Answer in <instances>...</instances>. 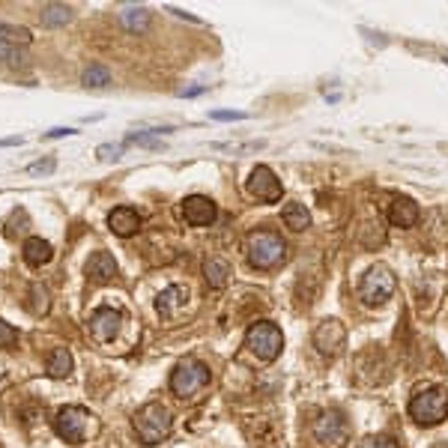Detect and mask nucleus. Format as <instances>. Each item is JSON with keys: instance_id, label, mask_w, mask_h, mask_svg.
I'll list each match as a JSON object with an SVG mask.
<instances>
[{"instance_id": "5", "label": "nucleus", "mask_w": 448, "mask_h": 448, "mask_svg": "<svg viewBox=\"0 0 448 448\" xmlns=\"http://www.w3.org/2000/svg\"><path fill=\"white\" fill-rule=\"evenodd\" d=\"M395 287H397V278L388 266L376 263L371 266L367 272L362 275V284H358V299L365 305H383L388 299L395 296Z\"/></svg>"}, {"instance_id": "20", "label": "nucleus", "mask_w": 448, "mask_h": 448, "mask_svg": "<svg viewBox=\"0 0 448 448\" xmlns=\"http://www.w3.org/2000/svg\"><path fill=\"white\" fill-rule=\"evenodd\" d=\"M27 308H30V314H36V317H45L48 311H51V290H48L45 284H30V290H27Z\"/></svg>"}, {"instance_id": "11", "label": "nucleus", "mask_w": 448, "mask_h": 448, "mask_svg": "<svg viewBox=\"0 0 448 448\" xmlns=\"http://www.w3.org/2000/svg\"><path fill=\"white\" fill-rule=\"evenodd\" d=\"M119 323H123V314L117 311V308H96L93 317H90V332H93V338L99 344H108V341H114L117 332H119Z\"/></svg>"}, {"instance_id": "2", "label": "nucleus", "mask_w": 448, "mask_h": 448, "mask_svg": "<svg viewBox=\"0 0 448 448\" xmlns=\"http://www.w3.org/2000/svg\"><path fill=\"white\" fill-rule=\"evenodd\" d=\"M245 254L254 269H275L278 263H284L287 242L272 231H254L245 236Z\"/></svg>"}, {"instance_id": "6", "label": "nucleus", "mask_w": 448, "mask_h": 448, "mask_svg": "<svg viewBox=\"0 0 448 448\" xmlns=\"http://www.w3.org/2000/svg\"><path fill=\"white\" fill-rule=\"evenodd\" d=\"M245 347H248V350H251L257 358H260V362H275V358L281 356L284 335H281V329H278L275 323L260 320V323H254L251 329H248Z\"/></svg>"}, {"instance_id": "9", "label": "nucleus", "mask_w": 448, "mask_h": 448, "mask_svg": "<svg viewBox=\"0 0 448 448\" xmlns=\"http://www.w3.org/2000/svg\"><path fill=\"white\" fill-rule=\"evenodd\" d=\"M248 194L257 197V201H263V204H275V201H281V194H284V185H281V179L275 176L272 167H266V165H257L251 176H248Z\"/></svg>"}, {"instance_id": "14", "label": "nucleus", "mask_w": 448, "mask_h": 448, "mask_svg": "<svg viewBox=\"0 0 448 448\" xmlns=\"http://www.w3.org/2000/svg\"><path fill=\"white\" fill-rule=\"evenodd\" d=\"M185 302H188V290H185V287L171 284L167 290L158 293V299H156V311L162 314L165 320H174V317L185 308Z\"/></svg>"}, {"instance_id": "27", "label": "nucleus", "mask_w": 448, "mask_h": 448, "mask_svg": "<svg viewBox=\"0 0 448 448\" xmlns=\"http://www.w3.org/2000/svg\"><path fill=\"white\" fill-rule=\"evenodd\" d=\"M0 36H3L6 42H22V45H27L30 39H33L27 27H15V24H3V22H0Z\"/></svg>"}, {"instance_id": "22", "label": "nucleus", "mask_w": 448, "mask_h": 448, "mask_svg": "<svg viewBox=\"0 0 448 448\" xmlns=\"http://www.w3.org/2000/svg\"><path fill=\"white\" fill-rule=\"evenodd\" d=\"M69 22H72V6H66V3H45L42 6L45 27H66Z\"/></svg>"}, {"instance_id": "24", "label": "nucleus", "mask_w": 448, "mask_h": 448, "mask_svg": "<svg viewBox=\"0 0 448 448\" xmlns=\"http://www.w3.org/2000/svg\"><path fill=\"white\" fill-rule=\"evenodd\" d=\"M81 84L87 90H102L111 84V72H108V66H102V63H90L81 72Z\"/></svg>"}, {"instance_id": "10", "label": "nucleus", "mask_w": 448, "mask_h": 448, "mask_svg": "<svg viewBox=\"0 0 448 448\" xmlns=\"http://www.w3.org/2000/svg\"><path fill=\"white\" fill-rule=\"evenodd\" d=\"M347 344V329L338 320H323L320 326L314 329V347L323 356H338Z\"/></svg>"}, {"instance_id": "35", "label": "nucleus", "mask_w": 448, "mask_h": 448, "mask_svg": "<svg viewBox=\"0 0 448 448\" xmlns=\"http://www.w3.org/2000/svg\"><path fill=\"white\" fill-rule=\"evenodd\" d=\"M431 448H448V442H436V445H431Z\"/></svg>"}, {"instance_id": "29", "label": "nucleus", "mask_w": 448, "mask_h": 448, "mask_svg": "<svg viewBox=\"0 0 448 448\" xmlns=\"http://www.w3.org/2000/svg\"><path fill=\"white\" fill-rule=\"evenodd\" d=\"M15 344H18V329L9 326L6 320H0V347H3V350H13Z\"/></svg>"}, {"instance_id": "16", "label": "nucleus", "mask_w": 448, "mask_h": 448, "mask_svg": "<svg viewBox=\"0 0 448 448\" xmlns=\"http://www.w3.org/2000/svg\"><path fill=\"white\" fill-rule=\"evenodd\" d=\"M22 254H24V263L27 266H45V263H51V257H54V248L51 242H45L42 236H27L24 239V245H22Z\"/></svg>"}, {"instance_id": "3", "label": "nucleus", "mask_w": 448, "mask_h": 448, "mask_svg": "<svg viewBox=\"0 0 448 448\" xmlns=\"http://www.w3.org/2000/svg\"><path fill=\"white\" fill-rule=\"evenodd\" d=\"M209 380H213V374H209V367L204 362L185 358V362H179L171 374V392L179 397V401H197V397L206 392Z\"/></svg>"}, {"instance_id": "17", "label": "nucleus", "mask_w": 448, "mask_h": 448, "mask_svg": "<svg viewBox=\"0 0 448 448\" xmlns=\"http://www.w3.org/2000/svg\"><path fill=\"white\" fill-rule=\"evenodd\" d=\"M87 275L93 278V281H108V278H114V275H117V260H114V254L96 251V254L87 260Z\"/></svg>"}, {"instance_id": "33", "label": "nucleus", "mask_w": 448, "mask_h": 448, "mask_svg": "<svg viewBox=\"0 0 448 448\" xmlns=\"http://www.w3.org/2000/svg\"><path fill=\"white\" fill-rule=\"evenodd\" d=\"M66 135H75V132H72V128H63V126H60V128H51V132H45L42 138H66Z\"/></svg>"}, {"instance_id": "7", "label": "nucleus", "mask_w": 448, "mask_h": 448, "mask_svg": "<svg viewBox=\"0 0 448 448\" xmlns=\"http://www.w3.org/2000/svg\"><path fill=\"white\" fill-rule=\"evenodd\" d=\"M90 427H93V415H90L84 406H63L54 415V431L63 442L69 445H81L87 440Z\"/></svg>"}, {"instance_id": "25", "label": "nucleus", "mask_w": 448, "mask_h": 448, "mask_svg": "<svg viewBox=\"0 0 448 448\" xmlns=\"http://www.w3.org/2000/svg\"><path fill=\"white\" fill-rule=\"evenodd\" d=\"M162 132H171V128H158V132H135V135L126 138V144L147 147V149H162Z\"/></svg>"}, {"instance_id": "23", "label": "nucleus", "mask_w": 448, "mask_h": 448, "mask_svg": "<svg viewBox=\"0 0 448 448\" xmlns=\"http://www.w3.org/2000/svg\"><path fill=\"white\" fill-rule=\"evenodd\" d=\"M281 218H284V224L290 227V231H296V233L305 231V227L311 224V215H308V209H305L302 204H296V201L287 204V206L281 209Z\"/></svg>"}, {"instance_id": "1", "label": "nucleus", "mask_w": 448, "mask_h": 448, "mask_svg": "<svg viewBox=\"0 0 448 448\" xmlns=\"http://www.w3.org/2000/svg\"><path fill=\"white\" fill-rule=\"evenodd\" d=\"M132 424H135L138 440H141L144 445H158V442H165L167 436H171V431H174L171 410H167L165 404H158V401L144 404L141 410L135 413Z\"/></svg>"}, {"instance_id": "28", "label": "nucleus", "mask_w": 448, "mask_h": 448, "mask_svg": "<svg viewBox=\"0 0 448 448\" xmlns=\"http://www.w3.org/2000/svg\"><path fill=\"white\" fill-rule=\"evenodd\" d=\"M358 448H401V445H397V440H392V436L376 433V436H365V440L358 442Z\"/></svg>"}, {"instance_id": "21", "label": "nucleus", "mask_w": 448, "mask_h": 448, "mask_svg": "<svg viewBox=\"0 0 448 448\" xmlns=\"http://www.w3.org/2000/svg\"><path fill=\"white\" fill-rule=\"evenodd\" d=\"M119 24H123L128 33H144L149 27V13L144 6H126L123 13H119Z\"/></svg>"}, {"instance_id": "30", "label": "nucleus", "mask_w": 448, "mask_h": 448, "mask_svg": "<svg viewBox=\"0 0 448 448\" xmlns=\"http://www.w3.org/2000/svg\"><path fill=\"white\" fill-rule=\"evenodd\" d=\"M96 156L102 158V162H117L119 156H123V147H117V144H102L96 149Z\"/></svg>"}, {"instance_id": "32", "label": "nucleus", "mask_w": 448, "mask_h": 448, "mask_svg": "<svg viewBox=\"0 0 448 448\" xmlns=\"http://www.w3.org/2000/svg\"><path fill=\"white\" fill-rule=\"evenodd\" d=\"M213 119H245V114H233V111H213Z\"/></svg>"}, {"instance_id": "18", "label": "nucleus", "mask_w": 448, "mask_h": 448, "mask_svg": "<svg viewBox=\"0 0 448 448\" xmlns=\"http://www.w3.org/2000/svg\"><path fill=\"white\" fill-rule=\"evenodd\" d=\"M204 278L209 287H215V290H222V287L231 281V263L222 260V257H209L204 263Z\"/></svg>"}, {"instance_id": "12", "label": "nucleus", "mask_w": 448, "mask_h": 448, "mask_svg": "<svg viewBox=\"0 0 448 448\" xmlns=\"http://www.w3.org/2000/svg\"><path fill=\"white\" fill-rule=\"evenodd\" d=\"M183 215L192 227H209L218 218V206L206 194H192L183 201Z\"/></svg>"}, {"instance_id": "8", "label": "nucleus", "mask_w": 448, "mask_h": 448, "mask_svg": "<svg viewBox=\"0 0 448 448\" xmlns=\"http://www.w3.org/2000/svg\"><path fill=\"white\" fill-rule=\"evenodd\" d=\"M314 436L323 448H344L350 440V424L341 410H326L320 413V418L314 422Z\"/></svg>"}, {"instance_id": "15", "label": "nucleus", "mask_w": 448, "mask_h": 448, "mask_svg": "<svg viewBox=\"0 0 448 448\" xmlns=\"http://www.w3.org/2000/svg\"><path fill=\"white\" fill-rule=\"evenodd\" d=\"M418 204L413 197H395L392 204H388V222L395 227H413L418 222Z\"/></svg>"}, {"instance_id": "34", "label": "nucleus", "mask_w": 448, "mask_h": 448, "mask_svg": "<svg viewBox=\"0 0 448 448\" xmlns=\"http://www.w3.org/2000/svg\"><path fill=\"white\" fill-rule=\"evenodd\" d=\"M24 144V138H0V147H22Z\"/></svg>"}, {"instance_id": "19", "label": "nucleus", "mask_w": 448, "mask_h": 448, "mask_svg": "<svg viewBox=\"0 0 448 448\" xmlns=\"http://www.w3.org/2000/svg\"><path fill=\"white\" fill-rule=\"evenodd\" d=\"M69 374H72V353H69L66 347H54V350L48 353V376L66 380Z\"/></svg>"}, {"instance_id": "31", "label": "nucleus", "mask_w": 448, "mask_h": 448, "mask_svg": "<svg viewBox=\"0 0 448 448\" xmlns=\"http://www.w3.org/2000/svg\"><path fill=\"white\" fill-rule=\"evenodd\" d=\"M54 167H57V158H42V162H33V165H27V174H54Z\"/></svg>"}, {"instance_id": "13", "label": "nucleus", "mask_w": 448, "mask_h": 448, "mask_svg": "<svg viewBox=\"0 0 448 448\" xmlns=\"http://www.w3.org/2000/svg\"><path fill=\"white\" fill-rule=\"evenodd\" d=\"M108 227H111V233L128 239L141 231V213L132 206H117V209H111V215H108Z\"/></svg>"}, {"instance_id": "26", "label": "nucleus", "mask_w": 448, "mask_h": 448, "mask_svg": "<svg viewBox=\"0 0 448 448\" xmlns=\"http://www.w3.org/2000/svg\"><path fill=\"white\" fill-rule=\"evenodd\" d=\"M0 63H9V66H27V54L22 48H15L13 42H6L0 36Z\"/></svg>"}, {"instance_id": "4", "label": "nucleus", "mask_w": 448, "mask_h": 448, "mask_svg": "<svg viewBox=\"0 0 448 448\" xmlns=\"http://www.w3.org/2000/svg\"><path fill=\"white\" fill-rule=\"evenodd\" d=\"M410 415L418 424L433 427L448 418V392L442 385H424L418 388L410 401Z\"/></svg>"}]
</instances>
